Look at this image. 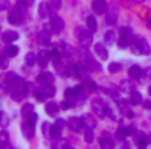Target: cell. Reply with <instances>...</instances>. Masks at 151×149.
Here are the masks:
<instances>
[{
	"instance_id": "obj_1",
	"label": "cell",
	"mask_w": 151,
	"mask_h": 149,
	"mask_svg": "<svg viewBox=\"0 0 151 149\" xmlns=\"http://www.w3.org/2000/svg\"><path fill=\"white\" fill-rule=\"evenodd\" d=\"M130 49H132V53H135V54H150L151 53V47L150 44H148V40L142 37H134L130 40Z\"/></svg>"
},
{
	"instance_id": "obj_2",
	"label": "cell",
	"mask_w": 151,
	"mask_h": 149,
	"mask_svg": "<svg viewBox=\"0 0 151 149\" xmlns=\"http://www.w3.org/2000/svg\"><path fill=\"white\" fill-rule=\"evenodd\" d=\"M23 16H25V9L18 5V7H12V9H9L7 19H9V23H11V25L18 27V25H21V23H23Z\"/></svg>"
},
{
	"instance_id": "obj_3",
	"label": "cell",
	"mask_w": 151,
	"mask_h": 149,
	"mask_svg": "<svg viewBox=\"0 0 151 149\" xmlns=\"http://www.w3.org/2000/svg\"><path fill=\"white\" fill-rule=\"evenodd\" d=\"M76 34L77 39L81 42L83 47H90L93 44V37H91V30H83V28H76Z\"/></svg>"
},
{
	"instance_id": "obj_4",
	"label": "cell",
	"mask_w": 151,
	"mask_h": 149,
	"mask_svg": "<svg viewBox=\"0 0 151 149\" xmlns=\"http://www.w3.org/2000/svg\"><path fill=\"white\" fill-rule=\"evenodd\" d=\"M91 105H93V111L97 112L99 116H106V114H107V111H109V109L106 107V104H104L100 98H95V100L91 102Z\"/></svg>"
},
{
	"instance_id": "obj_5",
	"label": "cell",
	"mask_w": 151,
	"mask_h": 149,
	"mask_svg": "<svg viewBox=\"0 0 151 149\" xmlns=\"http://www.w3.org/2000/svg\"><path fill=\"white\" fill-rule=\"evenodd\" d=\"M67 126L72 132H81L83 130V119L81 117H69L67 119Z\"/></svg>"
},
{
	"instance_id": "obj_6",
	"label": "cell",
	"mask_w": 151,
	"mask_h": 149,
	"mask_svg": "<svg viewBox=\"0 0 151 149\" xmlns=\"http://www.w3.org/2000/svg\"><path fill=\"white\" fill-rule=\"evenodd\" d=\"M106 21H107V25H116L118 23V9L114 5L106 11Z\"/></svg>"
},
{
	"instance_id": "obj_7",
	"label": "cell",
	"mask_w": 151,
	"mask_h": 149,
	"mask_svg": "<svg viewBox=\"0 0 151 149\" xmlns=\"http://www.w3.org/2000/svg\"><path fill=\"white\" fill-rule=\"evenodd\" d=\"M91 9H93L95 14H104L107 11V4H106V0H93Z\"/></svg>"
},
{
	"instance_id": "obj_8",
	"label": "cell",
	"mask_w": 151,
	"mask_h": 149,
	"mask_svg": "<svg viewBox=\"0 0 151 149\" xmlns=\"http://www.w3.org/2000/svg\"><path fill=\"white\" fill-rule=\"evenodd\" d=\"M142 74H144V70H142L139 65H132V67L128 69V77H130L132 81H139V79L142 77Z\"/></svg>"
},
{
	"instance_id": "obj_9",
	"label": "cell",
	"mask_w": 151,
	"mask_h": 149,
	"mask_svg": "<svg viewBox=\"0 0 151 149\" xmlns=\"http://www.w3.org/2000/svg\"><path fill=\"white\" fill-rule=\"evenodd\" d=\"M21 132H23V135H25V139H34V123H30V121H27V123H23L21 125Z\"/></svg>"
},
{
	"instance_id": "obj_10",
	"label": "cell",
	"mask_w": 151,
	"mask_h": 149,
	"mask_svg": "<svg viewBox=\"0 0 151 149\" xmlns=\"http://www.w3.org/2000/svg\"><path fill=\"white\" fill-rule=\"evenodd\" d=\"M51 28H53L55 32L63 30V19H62L60 16H56L55 12H53V16H51Z\"/></svg>"
},
{
	"instance_id": "obj_11",
	"label": "cell",
	"mask_w": 151,
	"mask_h": 149,
	"mask_svg": "<svg viewBox=\"0 0 151 149\" xmlns=\"http://www.w3.org/2000/svg\"><path fill=\"white\" fill-rule=\"evenodd\" d=\"M39 91H40L44 97H53V95H55V86H53V82L39 84Z\"/></svg>"
},
{
	"instance_id": "obj_12",
	"label": "cell",
	"mask_w": 151,
	"mask_h": 149,
	"mask_svg": "<svg viewBox=\"0 0 151 149\" xmlns=\"http://www.w3.org/2000/svg\"><path fill=\"white\" fill-rule=\"evenodd\" d=\"M95 54L100 58V60H107L109 58V54H107V49H106V46L104 44H95Z\"/></svg>"
},
{
	"instance_id": "obj_13",
	"label": "cell",
	"mask_w": 151,
	"mask_h": 149,
	"mask_svg": "<svg viewBox=\"0 0 151 149\" xmlns=\"http://www.w3.org/2000/svg\"><path fill=\"white\" fill-rule=\"evenodd\" d=\"M4 42H7V44H11V42H14V40H18L19 39V34L18 32H14V30H9V32H4Z\"/></svg>"
},
{
	"instance_id": "obj_14",
	"label": "cell",
	"mask_w": 151,
	"mask_h": 149,
	"mask_svg": "<svg viewBox=\"0 0 151 149\" xmlns=\"http://www.w3.org/2000/svg\"><path fill=\"white\" fill-rule=\"evenodd\" d=\"M37 82H39V84H47V82H53V74H49V72L39 74V77H37Z\"/></svg>"
},
{
	"instance_id": "obj_15",
	"label": "cell",
	"mask_w": 151,
	"mask_h": 149,
	"mask_svg": "<svg viewBox=\"0 0 151 149\" xmlns=\"http://www.w3.org/2000/svg\"><path fill=\"white\" fill-rule=\"evenodd\" d=\"M60 111V105L58 104H55V102H49L47 105H46V112L49 114V116H56Z\"/></svg>"
},
{
	"instance_id": "obj_16",
	"label": "cell",
	"mask_w": 151,
	"mask_h": 149,
	"mask_svg": "<svg viewBox=\"0 0 151 149\" xmlns=\"http://www.w3.org/2000/svg\"><path fill=\"white\" fill-rule=\"evenodd\" d=\"M86 27H88V30L95 32V30L99 28V23H97V19H95L93 16H88V18H86Z\"/></svg>"
},
{
	"instance_id": "obj_17",
	"label": "cell",
	"mask_w": 151,
	"mask_h": 149,
	"mask_svg": "<svg viewBox=\"0 0 151 149\" xmlns=\"http://www.w3.org/2000/svg\"><path fill=\"white\" fill-rule=\"evenodd\" d=\"M84 140H86L88 144H91V142L95 140V133H93L91 126H86V128H84Z\"/></svg>"
},
{
	"instance_id": "obj_18",
	"label": "cell",
	"mask_w": 151,
	"mask_h": 149,
	"mask_svg": "<svg viewBox=\"0 0 151 149\" xmlns=\"http://www.w3.org/2000/svg\"><path fill=\"white\" fill-rule=\"evenodd\" d=\"M47 60H49V54H47L46 51H40V53H39V56H37L39 65H40V67H46V65H47Z\"/></svg>"
},
{
	"instance_id": "obj_19",
	"label": "cell",
	"mask_w": 151,
	"mask_h": 149,
	"mask_svg": "<svg viewBox=\"0 0 151 149\" xmlns=\"http://www.w3.org/2000/svg\"><path fill=\"white\" fill-rule=\"evenodd\" d=\"M135 144H137L139 148H146V146L150 144V139H146V135H141V133H139V135L135 137Z\"/></svg>"
},
{
	"instance_id": "obj_20",
	"label": "cell",
	"mask_w": 151,
	"mask_h": 149,
	"mask_svg": "<svg viewBox=\"0 0 151 149\" xmlns=\"http://www.w3.org/2000/svg\"><path fill=\"white\" fill-rule=\"evenodd\" d=\"M49 11H51V9H49L47 4H40V5H39V18H40V19L46 18V16L49 14Z\"/></svg>"
},
{
	"instance_id": "obj_21",
	"label": "cell",
	"mask_w": 151,
	"mask_h": 149,
	"mask_svg": "<svg viewBox=\"0 0 151 149\" xmlns=\"http://www.w3.org/2000/svg\"><path fill=\"white\" fill-rule=\"evenodd\" d=\"M4 51H5V54H7V56H9V58H11V56H16V54H18V51H19V49H18V47H16V46H12V42H11V44H7V47H5V49H4Z\"/></svg>"
},
{
	"instance_id": "obj_22",
	"label": "cell",
	"mask_w": 151,
	"mask_h": 149,
	"mask_svg": "<svg viewBox=\"0 0 151 149\" xmlns=\"http://www.w3.org/2000/svg\"><path fill=\"white\" fill-rule=\"evenodd\" d=\"M35 60H37V56H35L34 53H28L27 58H25V65H27V67H34V65H35Z\"/></svg>"
},
{
	"instance_id": "obj_23",
	"label": "cell",
	"mask_w": 151,
	"mask_h": 149,
	"mask_svg": "<svg viewBox=\"0 0 151 149\" xmlns=\"http://www.w3.org/2000/svg\"><path fill=\"white\" fill-rule=\"evenodd\" d=\"M130 104H142V97H141V93L132 91V95H130Z\"/></svg>"
},
{
	"instance_id": "obj_24",
	"label": "cell",
	"mask_w": 151,
	"mask_h": 149,
	"mask_svg": "<svg viewBox=\"0 0 151 149\" xmlns=\"http://www.w3.org/2000/svg\"><path fill=\"white\" fill-rule=\"evenodd\" d=\"M100 146H102L104 149H111L114 146V142L109 139V137H102V139H100Z\"/></svg>"
},
{
	"instance_id": "obj_25",
	"label": "cell",
	"mask_w": 151,
	"mask_h": 149,
	"mask_svg": "<svg viewBox=\"0 0 151 149\" xmlns=\"http://www.w3.org/2000/svg\"><path fill=\"white\" fill-rule=\"evenodd\" d=\"M114 40H116V35H114L113 30L106 32V35H104V42H106V44H114Z\"/></svg>"
},
{
	"instance_id": "obj_26",
	"label": "cell",
	"mask_w": 151,
	"mask_h": 149,
	"mask_svg": "<svg viewBox=\"0 0 151 149\" xmlns=\"http://www.w3.org/2000/svg\"><path fill=\"white\" fill-rule=\"evenodd\" d=\"M76 97H77L76 88H67V90H65V98H67V100H70V102H72Z\"/></svg>"
},
{
	"instance_id": "obj_27",
	"label": "cell",
	"mask_w": 151,
	"mask_h": 149,
	"mask_svg": "<svg viewBox=\"0 0 151 149\" xmlns=\"http://www.w3.org/2000/svg\"><path fill=\"white\" fill-rule=\"evenodd\" d=\"M60 128H62V126H58V125H56V126H51V128H49V137H53V139L60 137Z\"/></svg>"
},
{
	"instance_id": "obj_28",
	"label": "cell",
	"mask_w": 151,
	"mask_h": 149,
	"mask_svg": "<svg viewBox=\"0 0 151 149\" xmlns=\"http://www.w3.org/2000/svg\"><path fill=\"white\" fill-rule=\"evenodd\" d=\"M49 7H51V12L58 11L62 7V0H49Z\"/></svg>"
},
{
	"instance_id": "obj_29",
	"label": "cell",
	"mask_w": 151,
	"mask_h": 149,
	"mask_svg": "<svg viewBox=\"0 0 151 149\" xmlns=\"http://www.w3.org/2000/svg\"><path fill=\"white\" fill-rule=\"evenodd\" d=\"M30 112H34V105H32V104H25V105L21 107V114H23L25 117H27Z\"/></svg>"
},
{
	"instance_id": "obj_30",
	"label": "cell",
	"mask_w": 151,
	"mask_h": 149,
	"mask_svg": "<svg viewBox=\"0 0 151 149\" xmlns=\"http://www.w3.org/2000/svg\"><path fill=\"white\" fill-rule=\"evenodd\" d=\"M118 46H119V47H127V46H130V39L125 37V35H121V37L118 39Z\"/></svg>"
},
{
	"instance_id": "obj_31",
	"label": "cell",
	"mask_w": 151,
	"mask_h": 149,
	"mask_svg": "<svg viewBox=\"0 0 151 149\" xmlns=\"http://www.w3.org/2000/svg\"><path fill=\"white\" fill-rule=\"evenodd\" d=\"M119 70H121V63L113 62V63L109 65V72H111V74H116V72H119Z\"/></svg>"
},
{
	"instance_id": "obj_32",
	"label": "cell",
	"mask_w": 151,
	"mask_h": 149,
	"mask_svg": "<svg viewBox=\"0 0 151 149\" xmlns=\"http://www.w3.org/2000/svg\"><path fill=\"white\" fill-rule=\"evenodd\" d=\"M39 40H40L42 44H47V42L51 40V37H49L47 32H40V34H39Z\"/></svg>"
},
{
	"instance_id": "obj_33",
	"label": "cell",
	"mask_w": 151,
	"mask_h": 149,
	"mask_svg": "<svg viewBox=\"0 0 151 149\" xmlns=\"http://www.w3.org/2000/svg\"><path fill=\"white\" fill-rule=\"evenodd\" d=\"M127 133H128L127 128H119V130L116 132V139H118V140H123V139L127 137Z\"/></svg>"
},
{
	"instance_id": "obj_34",
	"label": "cell",
	"mask_w": 151,
	"mask_h": 149,
	"mask_svg": "<svg viewBox=\"0 0 151 149\" xmlns=\"http://www.w3.org/2000/svg\"><path fill=\"white\" fill-rule=\"evenodd\" d=\"M7 58H9V56H7L5 53H4V54H0V69H2V70H5V69H7Z\"/></svg>"
},
{
	"instance_id": "obj_35",
	"label": "cell",
	"mask_w": 151,
	"mask_h": 149,
	"mask_svg": "<svg viewBox=\"0 0 151 149\" xmlns=\"http://www.w3.org/2000/svg\"><path fill=\"white\" fill-rule=\"evenodd\" d=\"M37 114H35V112H30V114H28V117H27V121H30V123H34V125H35V123H37Z\"/></svg>"
},
{
	"instance_id": "obj_36",
	"label": "cell",
	"mask_w": 151,
	"mask_h": 149,
	"mask_svg": "<svg viewBox=\"0 0 151 149\" xmlns=\"http://www.w3.org/2000/svg\"><path fill=\"white\" fill-rule=\"evenodd\" d=\"M7 9H11L9 7V0H0V11H7Z\"/></svg>"
},
{
	"instance_id": "obj_37",
	"label": "cell",
	"mask_w": 151,
	"mask_h": 149,
	"mask_svg": "<svg viewBox=\"0 0 151 149\" xmlns=\"http://www.w3.org/2000/svg\"><path fill=\"white\" fill-rule=\"evenodd\" d=\"M84 82H86V86H88L90 90H97V84H95L93 81H90V79H84Z\"/></svg>"
},
{
	"instance_id": "obj_38",
	"label": "cell",
	"mask_w": 151,
	"mask_h": 149,
	"mask_svg": "<svg viewBox=\"0 0 151 149\" xmlns=\"http://www.w3.org/2000/svg\"><path fill=\"white\" fill-rule=\"evenodd\" d=\"M5 142H7V133L4 132V133H0V146H2V144H5Z\"/></svg>"
},
{
	"instance_id": "obj_39",
	"label": "cell",
	"mask_w": 151,
	"mask_h": 149,
	"mask_svg": "<svg viewBox=\"0 0 151 149\" xmlns=\"http://www.w3.org/2000/svg\"><path fill=\"white\" fill-rule=\"evenodd\" d=\"M35 98H37V100H40V102H44V100H46V97H44L39 90H37V93H35Z\"/></svg>"
},
{
	"instance_id": "obj_40",
	"label": "cell",
	"mask_w": 151,
	"mask_h": 149,
	"mask_svg": "<svg viewBox=\"0 0 151 149\" xmlns=\"http://www.w3.org/2000/svg\"><path fill=\"white\" fill-rule=\"evenodd\" d=\"M42 128H44V135H47V137H49V125H47V123H44V125H42Z\"/></svg>"
},
{
	"instance_id": "obj_41",
	"label": "cell",
	"mask_w": 151,
	"mask_h": 149,
	"mask_svg": "<svg viewBox=\"0 0 151 149\" xmlns=\"http://www.w3.org/2000/svg\"><path fill=\"white\" fill-rule=\"evenodd\" d=\"M142 105H144V109H151V100H144Z\"/></svg>"
},
{
	"instance_id": "obj_42",
	"label": "cell",
	"mask_w": 151,
	"mask_h": 149,
	"mask_svg": "<svg viewBox=\"0 0 151 149\" xmlns=\"http://www.w3.org/2000/svg\"><path fill=\"white\" fill-rule=\"evenodd\" d=\"M83 119H86V121H88V123H90V125H91V126H93V125H95V121H93V119H91V116H84V117H83Z\"/></svg>"
},
{
	"instance_id": "obj_43",
	"label": "cell",
	"mask_w": 151,
	"mask_h": 149,
	"mask_svg": "<svg viewBox=\"0 0 151 149\" xmlns=\"http://www.w3.org/2000/svg\"><path fill=\"white\" fill-rule=\"evenodd\" d=\"M0 123H2L4 126H5V125L9 123V121H7V116H5V114H2V121H0Z\"/></svg>"
},
{
	"instance_id": "obj_44",
	"label": "cell",
	"mask_w": 151,
	"mask_h": 149,
	"mask_svg": "<svg viewBox=\"0 0 151 149\" xmlns=\"http://www.w3.org/2000/svg\"><path fill=\"white\" fill-rule=\"evenodd\" d=\"M134 2H146V0H134Z\"/></svg>"
},
{
	"instance_id": "obj_45",
	"label": "cell",
	"mask_w": 151,
	"mask_h": 149,
	"mask_svg": "<svg viewBox=\"0 0 151 149\" xmlns=\"http://www.w3.org/2000/svg\"><path fill=\"white\" fill-rule=\"evenodd\" d=\"M148 91H150V95H151V86H150V90H148Z\"/></svg>"
},
{
	"instance_id": "obj_46",
	"label": "cell",
	"mask_w": 151,
	"mask_h": 149,
	"mask_svg": "<svg viewBox=\"0 0 151 149\" xmlns=\"http://www.w3.org/2000/svg\"><path fill=\"white\" fill-rule=\"evenodd\" d=\"M150 142H151V137H150Z\"/></svg>"
}]
</instances>
